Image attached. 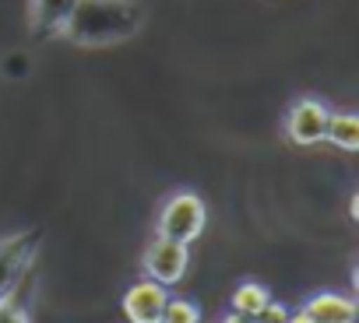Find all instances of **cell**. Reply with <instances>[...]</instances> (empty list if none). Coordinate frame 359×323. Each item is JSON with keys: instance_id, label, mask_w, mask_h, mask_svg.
<instances>
[{"instance_id": "1", "label": "cell", "mask_w": 359, "mask_h": 323, "mask_svg": "<svg viewBox=\"0 0 359 323\" xmlns=\"http://www.w3.org/2000/svg\"><path fill=\"white\" fill-rule=\"evenodd\" d=\"M148 22L141 0H74L71 15L60 25V36L85 50H106L134 39Z\"/></svg>"}, {"instance_id": "2", "label": "cell", "mask_w": 359, "mask_h": 323, "mask_svg": "<svg viewBox=\"0 0 359 323\" xmlns=\"http://www.w3.org/2000/svg\"><path fill=\"white\" fill-rule=\"evenodd\" d=\"M208 225V208L205 201L194 194V190H176L162 211H158V225H155V236H165V239H176V243H184L191 246L194 239H201Z\"/></svg>"}, {"instance_id": "3", "label": "cell", "mask_w": 359, "mask_h": 323, "mask_svg": "<svg viewBox=\"0 0 359 323\" xmlns=\"http://www.w3.org/2000/svg\"><path fill=\"white\" fill-rule=\"evenodd\" d=\"M187 264H191V246L176 243V239H165V236H155V239L144 246V253H141L144 278H148V281H158L162 288L184 281Z\"/></svg>"}, {"instance_id": "4", "label": "cell", "mask_w": 359, "mask_h": 323, "mask_svg": "<svg viewBox=\"0 0 359 323\" xmlns=\"http://www.w3.org/2000/svg\"><path fill=\"white\" fill-rule=\"evenodd\" d=\"M327 106L313 95H303L296 99L289 109H285V137L299 148H310L317 141H324V127H327Z\"/></svg>"}, {"instance_id": "5", "label": "cell", "mask_w": 359, "mask_h": 323, "mask_svg": "<svg viewBox=\"0 0 359 323\" xmlns=\"http://www.w3.org/2000/svg\"><path fill=\"white\" fill-rule=\"evenodd\" d=\"M36 253V232H15L0 239V302H8L18 278Z\"/></svg>"}, {"instance_id": "6", "label": "cell", "mask_w": 359, "mask_h": 323, "mask_svg": "<svg viewBox=\"0 0 359 323\" xmlns=\"http://www.w3.org/2000/svg\"><path fill=\"white\" fill-rule=\"evenodd\" d=\"M169 302V292L158 281H134L123 292V316L130 323H162V309Z\"/></svg>"}, {"instance_id": "7", "label": "cell", "mask_w": 359, "mask_h": 323, "mask_svg": "<svg viewBox=\"0 0 359 323\" xmlns=\"http://www.w3.org/2000/svg\"><path fill=\"white\" fill-rule=\"evenodd\" d=\"M313 323H355V299L338 292H317L303 302Z\"/></svg>"}, {"instance_id": "8", "label": "cell", "mask_w": 359, "mask_h": 323, "mask_svg": "<svg viewBox=\"0 0 359 323\" xmlns=\"http://www.w3.org/2000/svg\"><path fill=\"white\" fill-rule=\"evenodd\" d=\"M74 0H29V25L32 32L43 39V36H60V25L64 18L71 15Z\"/></svg>"}, {"instance_id": "9", "label": "cell", "mask_w": 359, "mask_h": 323, "mask_svg": "<svg viewBox=\"0 0 359 323\" xmlns=\"http://www.w3.org/2000/svg\"><path fill=\"white\" fill-rule=\"evenodd\" d=\"M324 141H331L341 151H355L359 148V116L355 113H327Z\"/></svg>"}, {"instance_id": "10", "label": "cell", "mask_w": 359, "mask_h": 323, "mask_svg": "<svg viewBox=\"0 0 359 323\" xmlns=\"http://www.w3.org/2000/svg\"><path fill=\"white\" fill-rule=\"evenodd\" d=\"M268 302H271V292H268V285H261V281H243V285L233 292V309L243 313V316H257Z\"/></svg>"}, {"instance_id": "11", "label": "cell", "mask_w": 359, "mask_h": 323, "mask_svg": "<svg viewBox=\"0 0 359 323\" xmlns=\"http://www.w3.org/2000/svg\"><path fill=\"white\" fill-rule=\"evenodd\" d=\"M162 323H201V306L194 299H172L162 309Z\"/></svg>"}, {"instance_id": "12", "label": "cell", "mask_w": 359, "mask_h": 323, "mask_svg": "<svg viewBox=\"0 0 359 323\" xmlns=\"http://www.w3.org/2000/svg\"><path fill=\"white\" fill-rule=\"evenodd\" d=\"M285 316H289V306H282V302H275V299H271V302L254 316V320H257V323H285Z\"/></svg>"}, {"instance_id": "13", "label": "cell", "mask_w": 359, "mask_h": 323, "mask_svg": "<svg viewBox=\"0 0 359 323\" xmlns=\"http://www.w3.org/2000/svg\"><path fill=\"white\" fill-rule=\"evenodd\" d=\"M0 323H29V313L18 309V306L8 299V302H0Z\"/></svg>"}, {"instance_id": "14", "label": "cell", "mask_w": 359, "mask_h": 323, "mask_svg": "<svg viewBox=\"0 0 359 323\" xmlns=\"http://www.w3.org/2000/svg\"><path fill=\"white\" fill-rule=\"evenodd\" d=\"M285 323H313V316L299 306V309H289V316H285Z\"/></svg>"}, {"instance_id": "15", "label": "cell", "mask_w": 359, "mask_h": 323, "mask_svg": "<svg viewBox=\"0 0 359 323\" xmlns=\"http://www.w3.org/2000/svg\"><path fill=\"white\" fill-rule=\"evenodd\" d=\"M222 323H257L254 316H243V313H236V309H229L226 316H222Z\"/></svg>"}]
</instances>
